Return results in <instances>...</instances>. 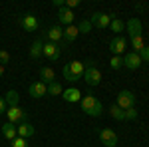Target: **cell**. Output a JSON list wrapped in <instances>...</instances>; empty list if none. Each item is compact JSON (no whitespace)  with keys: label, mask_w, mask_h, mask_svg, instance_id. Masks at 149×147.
Returning a JSON list of instances; mask_svg holds the SVG:
<instances>
[{"label":"cell","mask_w":149,"mask_h":147,"mask_svg":"<svg viewBox=\"0 0 149 147\" xmlns=\"http://www.w3.org/2000/svg\"><path fill=\"white\" fill-rule=\"evenodd\" d=\"M81 111L88 113V115H92V117H100L103 113V105L102 102L93 95V93H86V95H81Z\"/></svg>","instance_id":"6da1fadb"},{"label":"cell","mask_w":149,"mask_h":147,"mask_svg":"<svg viewBox=\"0 0 149 147\" xmlns=\"http://www.w3.org/2000/svg\"><path fill=\"white\" fill-rule=\"evenodd\" d=\"M84 72H86V64L74 60V62H70V64L64 66V78L74 84V82H78L80 78H84Z\"/></svg>","instance_id":"7a4b0ae2"},{"label":"cell","mask_w":149,"mask_h":147,"mask_svg":"<svg viewBox=\"0 0 149 147\" xmlns=\"http://www.w3.org/2000/svg\"><path fill=\"white\" fill-rule=\"evenodd\" d=\"M86 64V72H84V78L81 79H86V84L88 86H100V82H102V72L93 66V62L92 60H88V62H84Z\"/></svg>","instance_id":"3957f363"},{"label":"cell","mask_w":149,"mask_h":147,"mask_svg":"<svg viewBox=\"0 0 149 147\" xmlns=\"http://www.w3.org/2000/svg\"><path fill=\"white\" fill-rule=\"evenodd\" d=\"M115 105H119L123 111L129 109V107H135V93L129 91V90H121L119 93H117V102H115Z\"/></svg>","instance_id":"277c9868"},{"label":"cell","mask_w":149,"mask_h":147,"mask_svg":"<svg viewBox=\"0 0 149 147\" xmlns=\"http://www.w3.org/2000/svg\"><path fill=\"white\" fill-rule=\"evenodd\" d=\"M18 24L22 26L26 32H36L38 30V18H36L32 12H26L22 16H18Z\"/></svg>","instance_id":"5b68a950"},{"label":"cell","mask_w":149,"mask_h":147,"mask_svg":"<svg viewBox=\"0 0 149 147\" xmlns=\"http://www.w3.org/2000/svg\"><path fill=\"white\" fill-rule=\"evenodd\" d=\"M90 24L95 26V28H109L111 24V16L105 14V12H93L90 16Z\"/></svg>","instance_id":"8992f818"},{"label":"cell","mask_w":149,"mask_h":147,"mask_svg":"<svg viewBox=\"0 0 149 147\" xmlns=\"http://www.w3.org/2000/svg\"><path fill=\"white\" fill-rule=\"evenodd\" d=\"M125 48H127V40L123 38V36H115V38H111V42H109V50H111L113 56H121V54H125Z\"/></svg>","instance_id":"52a82bcc"},{"label":"cell","mask_w":149,"mask_h":147,"mask_svg":"<svg viewBox=\"0 0 149 147\" xmlns=\"http://www.w3.org/2000/svg\"><path fill=\"white\" fill-rule=\"evenodd\" d=\"M6 115H8V121H10V123H14V125L26 121V111H24V109H20L18 105L8 107V109H6Z\"/></svg>","instance_id":"ba28073f"},{"label":"cell","mask_w":149,"mask_h":147,"mask_svg":"<svg viewBox=\"0 0 149 147\" xmlns=\"http://www.w3.org/2000/svg\"><path fill=\"white\" fill-rule=\"evenodd\" d=\"M141 64H143V60L135 52H127L125 56H123V66L127 70H137V68H141Z\"/></svg>","instance_id":"9c48e42d"},{"label":"cell","mask_w":149,"mask_h":147,"mask_svg":"<svg viewBox=\"0 0 149 147\" xmlns=\"http://www.w3.org/2000/svg\"><path fill=\"white\" fill-rule=\"evenodd\" d=\"M28 93L32 95V98H36V100H40V98H44V95H48V86L44 84V82H34V84H30V88H28Z\"/></svg>","instance_id":"30bf717a"},{"label":"cell","mask_w":149,"mask_h":147,"mask_svg":"<svg viewBox=\"0 0 149 147\" xmlns=\"http://www.w3.org/2000/svg\"><path fill=\"white\" fill-rule=\"evenodd\" d=\"M125 30H127V34H129V38H135V36H141L143 24H141L139 18H129L127 24H125Z\"/></svg>","instance_id":"8fae6325"},{"label":"cell","mask_w":149,"mask_h":147,"mask_svg":"<svg viewBox=\"0 0 149 147\" xmlns=\"http://www.w3.org/2000/svg\"><path fill=\"white\" fill-rule=\"evenodd\" d=\"M100 141L105 147H115L117 145V133L113 129H102L100 131Z\"/></svg>","instance_id":"7c38bea8"},{"label":"cell","mask_w":149,"mask_h":147,"mask_svg":"<svg viewBox=\"0 0 149 147\" xmlns=\"http://www.w3.org/2000/svg\"><path fill=\"white\" fill-rule=\"evenodd\" d=\"M60 54H62V50H60V46H58V44H52V42H46V44H44L42 56H46L48 60L56 62L58 58H60Z\"/></svg>","instance_id":"4fadbf2b"},{"label":"cell","mask_w":149,"mask_h":147,"mask_svg":"<svg viewBox=\"0 0 149 147\" xmlns=\"http://www.w3.org/2000/svg\"><path fill=\"white\" fill-rule=\"evenodd\" d=\"M44 36L48 38V42H52V44H58L62 38H64V28L62 26H52V28H48Z\"/></svg>","instance_id":"5bb4252c"},{"label":"cell","mask_w":149,"mask_h":147,"mask_svg":"<svg viewBox=\"0 0 149 147\" xmlns=\"http://www.w3.org/2000/svg\"><path fill=\"white\" fill-rule=\"evenodd\" d=\"M16 133H18V137H24V139H28V137H32L36 133L34 125L28 123V121H22V123L16 125Z\"/></svg>","instance_id":"9a60e30c"},{"label":"cell","mask_w":149,"mask_h":147,"mask_svg":"<svg viewBox=\"0 0 149 147\" xmlns=\"http://www.w3.org/2000/svg\"><path fill=\"white\" fill-rule=\"evenodd\" d=\"M62 98L68 103H78V102H81V91L78 88H68V90H64Z\"/></svg>","instance_id":"2e32d148"},{"label":"cell","mask_w":149,"mask_h":147,"mask_svg":"<svg viewBox=\"0 0 149 147\" xmlns=\"http://www.w3.org/2000/svg\"><path fill=\"white\" fill-rule=\"evenodd\" d=\"M74 12L70 10V8H60V12H58V20H60V24H64V26H72L74 24Z\"/></svg>","instance_id":"e0dca14e"},{"label":"cell","mask_w":149,"mask_h":147,"mask_svg":"<svg viewBox=\"0 0 149 147\" xmlns=\"http://www.w3.org/2000/svg\"><path fill=\"white\" fill-rule=\"evenodd\" d=\"M40 82H44V84H52V82H56V72L52 68H48V66H44V68L40 70Z\"/></svg>","instance_id":"ac0fdd59"},{"label":"cell","mask_w":149,"mask_h":147,"mask_svg":"<svg viewBox=\"0 0 149 147\" xmlns=\"http://www.w3.org/2000/svg\"><path fill=\"white\" fill-rule=\"evenodd\" d=\"M78 34H80V30H78V26H76V24L66 26V28H64V38H62V40H66L68 44H72V42L78 38Z\"/></svg>","instance_id":"d6986e66"},{"label":"cell","mask_w":149,"mask_h":147,"mask_svg":"<svg viewBox=\"0 0 149 147\" xmlns=\"http://www.w3.org/2000/svg\"><path fill=\"white\" fill-rule=\"evenodd\" d=\"M42 50H44V42H42V40H34L32 46H30V58H32V60L42 58Z\"/></svg>","instance_id":"ffe728a7"},{"label":"cell","mask_w":149,"mask_h":147,"mask_svg":"<svg viewBox=\"0 0 149 147\" xmlns=\"http://www.w3.org/2000/svg\"><path fill=\"white\" fill-rule=\"evenodd\" d=\"M2 135L6 137L8 141H12L14 137L18 135V133H16V125H14V123H10V121H6V123L2 125Z\"/></svg>","instance_id":"44dd1931"},{"label":"cell","mask_w":149,"mask_h":147,"mask_svg":"<svg viewBox=\"0 0 149 147\" xmlns=\"http://www.w3.org/2000/svg\"><path fill=\"white\" fill-rule=\"evenodd\" d=\"M4 102H6V105H8V107H14V105H18V102H20V93H18L16 90L6 91V98H4Z\"/></svg>","instance_id":"7402d4cb"},{"label":"cell","mask_w":149,"mask_h":147,"mask_svg":"<svg viewBox=\"0 0 149 147\" xmlns=\"http://www.w3.org/2000/svg\"><path fill=\"white\" fill-rule=\"evenodd\" d=\"M131 48H133V52H135V54H141V50L145 48L143 34H141V36H135V38H131Z\"/></svg>","instance_id":"603a6c76"},{"label":"cell","mask_w":149,"mask_h":147,"mask_svg":"<svg viewBox=\"0 0 149 147\" xmlns=\"http://www.w3.org/2000/svg\"><path fill=\"white\" fill-rule=\"evenodd\" d=\"M62 93H64V88H62V84L58 79L48 84V95H62Z\"/></svg>","instance_id":"cb8c5ba5"},{"label":"cell","mask_w":149,"mask_h":147,"mask_svg":"<svg viewBox=\"0 0 149 147\" xmlns=\"http://www.w3.org/2000/svg\"><path fill=\"white\" fill-rule=\"evenodd\" d=\"M109 113H111V117L117 119V121H125V111H123L119 105H115V103H113V105L109 107Z\"/></svg>","instance_id":"d4e9b609"},{"label":"cell","mask_w":149,"mask_h":147,"mask_svg":"<svg viewBox=\"0 0 149 147\" xmlns=\"http://www.w3.org/2000/svg\"><path fill=\"white\" fill-rule=\"evenodd\" d=\"M109 28H111V32L119 34V32H123V30H125V22H123V20H119V18H113L111 24H109Z\"/></svg>","instance_id":"484cf974"},{"label":"cell","mask_w":149,"mask_h":147,"mask_svg":"<svg viewBox=\"0 0 149 147\" xmlns=\"http://www.w3.org/2000/svg\"><path fill=\"white\" fill-rule=\"evenodd\" d=\"M109 66H111L113 70L123 68V58H121V56H111V60H109Z\"/></svg>","instance_id":"4316f807"},{"label":"cell","mask_w":149,"mask_h":147,"mask_svg":"<svg viewBox=\"0 0 149 147\" xmlns=\"http://www.w3.org/2000/svg\"><path fill=\"white\" fill-rule=\"evenodd\" d=\"M10 147H28V141H26L24 137H18V135H16L10 141Z\"/></svg>","instance_id":"83f0119b"},{"label":"cell","mask_w":149,"mask_h":147,"mask_svg":"<svg viewBox=\"0 0 149 147\" xmlns=\"http://www.w3.org/2000/svg\"><path fill=\"white\" fill-rule=\"evenodd\" d=\"M93 26L90 24V20H81L80 22V26H78V30H80V34H88L90 30H92Z\"/></svg>","instance_id":"f1b7e54d"},{"label":"cell","mask_w":149,"mask_h":147,"mask_svg":"<svg viewBox=\"0 0 149 147\" xmlns=\"http://www.w3.org/2000/svg\"><path fill=\"white\" fill-rule=\"evenodd\" d=\"M125 119H127V121L137 119V109H135V107H129V109H125Z\"/></svg>","instance_id":"f546056e"},{"label":"cell","mask_w":149,"mask_h":147,"mask_svg":"<svg viewBox=\"0 0 149 147\" xmlns=\"http://www.w3.org/2000/svg\"><path fill=\"white\" fill-rule=\"evenodd\" d=\"M10 62V54L6 52V50H0V66H4L6 68V64Z\"/></svg>","instance_id":"4dcf8cb0"},{"label":"cell","mask_w":149,"mask_h":147,"mask_svg":"<svg viewBox=\"0 0 149 147\" xmlns=\"http://www.w3.org/2000/svg\"><path fill=\"white\" fill-rule=\"evenodd\" d=\"M139 56H141L143 62H149V46H145V48L141 50V54H139Z\"/></svg>","instance_id":"1f68e13d"},{"label":"cell","mask_w":149,"mask_h":147,"mask_svg":"<svg viewBox=\"0 0 149 147\" xmlns=\"http://www.w3.org/2000/svg\"><path fill=\"white\" fill-rule=\"evenodd\" d=\"M76 6H80V0H66V8H76Z\"/></svg>","instance_id":"d6a6232c"},{"label":"cell","mask_w":149,"mask_h":147,"mask_svg":"<svg viewBox=\"0 0 149 147\" xmlns=\"http://www.w3.org/2000/svg\"><path fill=\"white\" fill-rule=\"evenodd\" d=\"M0 113H6V102H4V98H0Z\"/></svg>","instance_id":"836d02e7"},{"label":"cell","mask_w":149,"mask_h":147,"mask_svg":"<svg viewBox=\"0 0 149 147\" xmlns=\"http://www.w3.org/2000/svg\"><path fill=\"white\" fill-rule=\"evenodd\" d=\"M4 70H6V68H4V66H0V78L4 76Z\"/></svg>","instance_id":"e575fe53"}]
</instances>
